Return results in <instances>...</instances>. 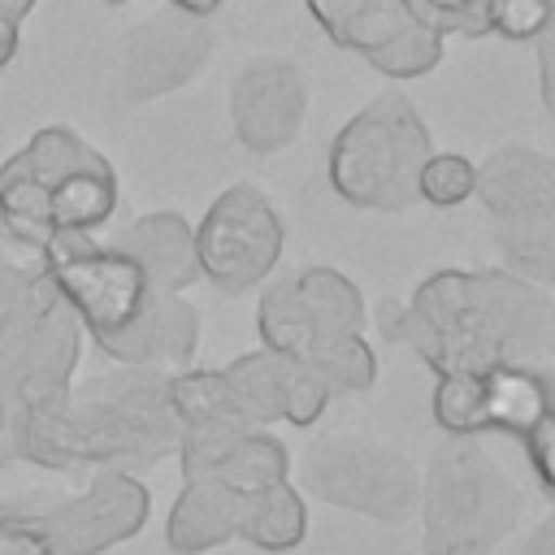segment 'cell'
<instances>
[{"instance_id": "obj_1", "label": "cell", "mask_w": 555, "mask_h": 555, "mask_svg": "<svg viewBox=\"0 0 555 555\" xmlns=\"http://www.w3.org/2000/svg\"><path fill=\"white\" fill-rule=\"evenodd\" d=\"M386 343L412 347L438 377L486 373L494 364H533L555 343V299L503 269L429 273L408 304L377 312Z\"/></svg>"}, {"instance_id": "obj_2", "label": "cell", "mask_w": 555, "mask_h": 555, "mask_svg": "<svg viewBox=\"0 0 555 555\" xmlns=\"http://www.w3.org/2000/svg\"><path fill=\"white\" fill-rule=\"evenodd\" d=\"M169 373L121 364V373L95 377L87 395L69 399L65 447L69 468H147L178 451V416L169 408Z\"/></svg>"}, {"instance_id": "obj_3", "label": "cell", "mask_w": 555, "mask_h": 555, "mask_svg": "<svg viewBox=\"0 0 555 555\" xmlns=\"http://www.w3.org/2000/svg\"><path fill=\"white\" fill-rule=\"evenodd\" d=\"M516 481L477 438H451L421 477L425 555H490L520 520Z\"/></svg>"}, {"instance_id": "obj_4", "label": "cell", "mask_w": 555, "mask_h": 555, "mask_svg": "<svg viewBox=\"0 0 555 555\" xmlns=\"http://www.w3.org/2000/svg\"><path fill=\"white\" fill-rule=\"evenodd\" d=\"M434 139L408 95L369 100L330 143V186L351 208L403 212L416 204V178Z\"/></svg>"}, {"instance_id": "obj_5", "label": "cell", "mask_w": 555, "mask_h": 555, "mask_svg": "<svg viewBox=\"0 0 555 555\" xmlns=\"http://www.w3.org/2000/svg\"><path fill=\"white\" fill-rule=\"evenodd\" d=\"M39 264L91 343L126 330L152 295L143 269L113 243H95L87 230H52L39 247Z\"/></svg>"}, {"instance_id": "obj_6", "label": "cell", "mask_w": 555, "mask_h": 555, "mask_svg": "<svg viewBox=\"0 0 555 555\" xmlns=\"http://www.w3.org/2000/svg\"><path fill=\"white\" fill-rule=\"evenodd\" d=\"M282 243L286 230L278 208L251 182H238L221 191L195 225V264L199 278H208L217 291L243 295L278 269Z\"/></svg>"}, {"instance_id": "obj_7", "label": "cell", "mask_w": 555, "mask_h": 555, "mask_svg": "<svg viewBox=\"0 0 555 555\" xmlns=\"http://www.w3.org/2000/svg\"><path fill=\"white\" fill-rule=\"evenodd\" d=\"M308 486L317 499L360 512L369 520L399 525L421 499V477L412 460L386 442L369 438H330L308 455Z\"/></svg>"}, {"instance_id": "obj_8", "label": "cell", "mask_w": 555, "mask_h": 555, "mask_svg": "<svg viewBox=\"0 0 555 555\" xmlns=\"http://www.w3.org/2000/svg\"><path fill=\"white\" fill-rule=\"evenodd\" d=\"M152 512L147 486L126 468H100L95 481L48 512H35L52 538V555H104L108 546L134 538Z\"/></svg>"}, {"instance_id": "obj_9", "label": "cell", "mask_w": 555, "mask_h": 555, "mask_svg": "<svg viewBox=\"0 0 555 555\" xmlns=\"http://www.w3.org/2000/svg\"><path fill=\"white\" fill-rule=\"evenodd\" d=\"M82 325L65 304H56L35 334L0 364V390L9 399V421H39L69 408V377L82 356Z\"/></svg>"}, {"instance_id": "obj_10", "label": "cell", "mask_w": 555, "mask_h": 555, "mask_svg": "<svg viewBox=\"0 0 555 555\" xmlns=\"http://www.w3.org/2000/svg\"><path fill=\"white\" fill-rule=\"evenodd\" d=\"M212 56V26L182 9H160L121 43V95L130 104L186 87Z\"/></svg>"}, {"instance_id": "obj_11", "label": "cell", "mask_w": 555, "mask_h": 555, "mask_svg": "<svg viewBox=\"0 0 555 555\" xmlns=\"http://www.w3.org/2000/svg\"><path fill=\"white\" fill-rule=\"evenodd\" d=\"M230 117L247 152L269 156V152L291 147L308 117V82L299 65L278 61V56H260L243 65L230 87Z\"/></svg>"}, {"instance_id": "obj_12", "label": "cell", "mask_w": 555, "mask_h": 555, "mask_svg": "<svg viewBox=\"0 0 555 555\" xmlns=\"http://www.w3.org/2000/svg\"><path fill=\"white\" fill-rule=\"evenodd\" d=\"M481 208L494 221H533L555 212V160L546 152L507 143L477 165Z\"/></svg>"}, {"instance_id": "obj_13", "label": "cell", "mask_w": 555, "mask_h": 555, "mask_svg": "<svg viewBox=\"0 0 555 555\" xmlns=\"http://www.w3.org/2000/svg\"><path fill=\"white\" fill-rule=\"evenodd\" d=\"M199 343V312L182 295H147L143 312L117 330L113 338L95 343L108 360L117 364H139V369H160V364H186Z\"/></svg>"}, {"instance_id": "obj_14", "label": "cell", "mask_w": 555, "mask_h": 555, "mask_svg": "<svg viewBox=\"0 0 555 555\" xmlns=\"http://www.w3.org/2000/svg\"><path fill=\"white\" fill-rule=\"evenodd\" d=\"M117 251H126L147 286L156 295H182L191 282H199V264H195V230L186 225L182 212H143L134 217L117 238H113Z\"/></svg>"}, {"instance_id": "obj_15", "label": "cell", "mask_w": 555, "mask_h": 555, "mask_svg": "<svg viewBox=\"0 0 555 555\" xmlns=\"http://www.w3.org/2000/svg\"><path fill=\"white\" fill-rule=\"evenodd\" d=\"M243 507H247V499L230 494V490H225L221 481H212V477L186 481L182 494H178L173 507H169L165 542H169L178 555H199V551L225 546V542L238 538Z\"/></svg>"}, {"instance_id": "obj_16", "label": "cell", "mask_w": 555, "mask_h": 555, "mask_svg": "<svg viewBox=\"0 0 555 555\" xmlns=\"http://www.w3.org/2000/svg\"><path fill=\"white\" fill-rule=\"evenodd\" d=\"M304 4L338 48H356L360 56L386 48L395 35H403L416 22L403 0H304Z\"/></svg>"}, {"instance_id": "obj_17", "label": "cell", "mask_w": 555, "mask_h": 555, "mask_svg": "<svg viewBox=\"0 0 555 555\" xmlns=\"http://www.w3.org/2000/svg\"><path fill=\"white\" fill-rule=\"evenodd\" d=\"M0 230L30 247L39 256V247L48 243V234L56 230L52 221V186L43 178H35V169L26 165L22 152H13L0 165Z\"/></svg>"}, {"instance_id": "obj_18", "label": "cell", "mask_w": 555, "mask_h": 555, "mask_svg": "<svg viewBox=\"0 0 555 555\" xmlns=\"http://www.w3.org/2000/svg\"><path fill=\"white\" fill-rule=\"evenodd\" d=\"M481 412L486 429H503L525 438L546 412V390L538 377V364H494L481 373Z\"/></svg>"}, {"instance_id": "obj_19", "label": "cell", "mask_w": 555, "mask_h": 555, "mask_svg": "<svg viewBox=\"0 0 555 555\" xmlns=\"http://www.w3.org/2000/svg\"><path fill=\"white\" fill-rule=\"evenodd\" d=\"M295 295H299V308L308 312L312 330H317V343L330 338V334H360L369 312H364V295L351 278H343L338 269H325V264H312V269H299L295 278ZM312 343V347H317ZM312 356V351H308Z\"/></svg>"}, {"instance_id": "obj_20", "label": "cell", "mask_w": 555, "mask_h": 555, "mask_svg": "<svg viewBox=\"0 0 555 555\" xmlns=\"http://www.w3.org/2000/svg\"><path fill=\"white\" fill-rule=\"evenodd\" d=\"M225 377V395L230 408L251 425L264 429L273 421H282V386H286V360L278 351H247L238 360H230L221 369Z\"/></svg>"}, {"instance_id": "obj_21", "label": "cell", "mask_w": 555, "mask_h": 555, "mask_svg": "<svg viewBox=\"0 0 555 555\" xmlns=\"http://www.w3.org/2000/svg\"><path fill=\"white\" fill-rule=\"evenodd\" d=\"M61 304L52 278L43 273V264L35 269H13L0 264V364L35 334V325Z\"/></svg>"}, {"instance_id": "obj_22", "label": "cell", "mask_w": 555, "mask_h": 555, "mask_svg": "<svg viewBox=\"0 0 555 555\" xmlns=\"http://www.w3.org/2000/svg\"><path fill=\"white\" fill-rule=\"evenodd\" d=\"M117 208V173L108 160L65 173L52 186V221L56 230H100Z\"/></svg>"}, {"instance_id": "obj_23", "label": "cell", "mask_w": 555, "mask_h": 555, "mask_svg": "<svg viewBox=\"0 0 555 555\" xmlns=\"http://www.w3.org/2000/svg\"><path fill=\"white\" fill-rule=\"evenodd\" d=\"M286 473H291V451H286L273 434L247 429V434H238V442L225 451V460L217 464L212 481H221V486H225L230 494H238V499H256V494H264L269 486L286 481Z\"/></svg>"}, {"instance_id": "obj_24", "label": "cell", "mask_w": 555, "mask_h": 555, "mask_svg": "<svg viewBox=\"0 0 555 555\" xmlns=\"http://www.w3.org/2000/svg\"><path fill=\"white\" fill-rule=\"evenodd\" d=\"M308 533V507H304V494L286 481L269 486L264 494L247 499L243 507V525H238V538L260 546V551H291L299 546Z\"/></svg>"}, {"instance_id": "obj_25", "label": "cell", "mask_w": 555, "mask_h": 555, "mask_svg": "<svg viewBox=\"0 0 555 555\" xmlns=\"http://www.w3.org/2000/svg\"><path fill=\"white\" fill-rule=\"evenodd\" d=\"M494 243L512 273L529 282H555V212L533 221H494Z\"/></svg>"}, {"instance_id": "obj_26", "label": "cell", "mask_w": 555, "mask_h": 555, "mask_svg": "<svg viewBox=\"0 0 555 555\" xmlns=\"http://www.w3.org/2000/svg\"><path fill=\"white\" fill-rule=\"evenodd\" d=\"M312 364L334 395H347V390H369L377 382V356L373 347L364 343V334H330L312 347V356L304 360Z\"/></svg>"}, {"instance_id": "obj_27", "label": "cell", "mask_w": 555, "mask_h": 555, "mask_svg": "<svg viewBox=\"0 0 555 555\" xmlns=\"http://www.w3.org/2000/svg\"><path fill=\"white\" fill-rule=\"evenodd\" d=\"M165 386H169V408H173L178 425H199V421L238 416V412L230 408L221 369H178V373H169Z\"/></svg>"}, {"instance_id": "obj_28", "label": "cell", "mask_w": 555, "mask_h": 555, "mask_svg": "<svg viewBox=\"0 0 555 555\" xmlns=\"http://www.w3.org/2000/svg\"><path fill=\"white\" fill-rule=\"evenodd\" d=\"M251 425L243 416H221V421H199V425H182L178 429V464L186 481L212 477L217 464L225 460V451L238 442V434H247Z\"/></svg>"}, {"instance_id": "obj_29", "label": "cell", "mask_w": 555, "mask_h": 555, "mask_svg": "<svg viewBox=\"0 0 555 555\" xmlns=\"http://www.w3.org/2000/svg\"><path fill=\"white\" fill-rule=\"evenodd\" d=\"M22 156H26V165L35 169V178H43L48 186H56L65 173H74V169H87V165H100L104 156L87 143V139H78L69 126H43V130H35L30 134V143L22 147Z\"/></svg>"}, {"instance_id": "obj_30", "label": "cell", "mask_w": 555, "mask_h": 555, "mask_svg": "<svg viewBox=\"0 0 555 555\" xmlns=\"http://www.w3.org/2000/svg\"><path fill=\"white\" fill-rule=\"evenodd\" d=\"M434 421L451 438H477L486 434V412H481V373H455L438 377L434 390Z\"/></svg>"}, {"instance_id": "obj_31", "label": "cell", "mask_w": 555, "mask_h": 555, "mask_svg": "<svg viewBox=\"0 0 555 555\" xmlns=\"http://www.w3.org/2000/svg\"><path fill=\"white\" fill-rule=\"evenodd\" d=\"M364 61L386 78H421L442 61V35H434L429 26L412 22L403 35H395L386 48L369 52Z\"/></svg>"}, {"instance_id": "obj_32", "label": "cell", "mask_w": 555, "mask_h": 555, "mask_svg": "<svg viewBox=\"0 0 555 555\" xmlns=\"http://www.w3.org/2000/svg\"><path fill=\"white\" fill-rule=\"evenodd\" d=\"M473 191H477V165L468 156L429 152L416 178V199H425L429 208H460L464 199H473Z\"/></svg>"}, {"instance_id": "obj_33", "label": "cell", "mask_w": 555, "mask_h": 555, "mask_svg": "<svg viewBox=\"0 0 555 555\" xmlns=\"http://www.w3.org/2000/svg\"><path fill=\"white\" fill-rule=\"evenodd\" d=\"M408 13L434 35H490V0H403Z\"/></svg>"}, {"instance_id": "obj_34", "label": "cell", "mask_w": 555, "mask_h": 555, "mask_svg": "<svg viewBox=\"0 0 555 555\" xmlns=\"http://www.w3.org/2000/svg\"><path fill=\"white\" fill-rule=\"evenodd\" d=\"M286 360V386H282V421H291V425H312L321 412H325V403H330V382L312 369V364H304V360H291V356H282Z\"/></svg>"}, {"instance_id": "obj_35", "label": "cell", "mask_w": 555, "mask_h": 555, "mask_svg": "<svg viewBox=\"0 0 555 555\" xmlns=\"http://www.w3.org/2000/svg\"><path fill=\"white\" fill-rule=\"evenodd\" d=\"M546 0H490V35L533 39L546 26Z\"/></svg>"}, {"instance_id": "obj_36", "label": "cell", "mask_w": 555, "mask_h": 555, "mask_svg": "<svg viewBox=\"0 0 555 555\" xmlns=\"http://www.w3.org/2000/svg\"><path fill=\"white\" fill-rule=\"evenodd\" d=\"M0 555H52V538L35 512L0 516Z\"/></svg>"}, {"instance_id": "obj_37", "label": "cell", "mask_w": 555, "mask_h": 555, "mask_svg": "<svg viewBox=\"0 0 555 555\" xmlns=\"http://www.w3.org/2000/svg\"><path fill=\"white\" fill-rule=\"evenodd\" d=\"M520 442H525V455H529V464H533L542 490L555 494V412H546Z\"/></svg>"}, {"instance_id": "obj_38", "label": "cell", "mask_w": 555, "mask_h": 555, "mask_svg": "<svg viewBox=\"0 0 555 555\" xmlns=\"http://www.w3.org/2000/svg\"><path fill=\"white\" fill-rule=\"evenodd\" d=\"M546 26L533 35L538 43V78H542V104L555 117V0H546Z\"/></svg>"}, {"instance_id": "obj_39", "label": "cell", "mask_w": 555, "mask_h": 555, "mask_svg": "<svg viewBox=\"0 0 555 555\" xmlns=\"http://www.w3.org/2000/svg\"><path fill=\"white\" fill-rule=\"evenodd\" d=\"M525 555H555V512L525 538Z\"/></svg>"}, {"instance_id": "obj_40", "label": "cell", "mask_w": 555, "mask_h": 555, "mask_svg": "<svg viewBox=\"0 0 555 555\" xmlns=\"http://www.w3.org/2000/svg\"><path fill=\"white\" fill-rule=\"evenodd\" d=\"M17 48H22V26H13V22H0V69H9V65H13Z\"/></svg>"}, {"instance_id": "obj_41", "label": "cell", "mask_w": 555, "mask_h": 555, "mask_svg": "<svg viewBox=\"0 0 555 555\" xmlns=\"http://www.w3.org/2000/svg\"><path fill=\"white\" fill-rule=\"evenodd\" d=\"M30 9H35V0H0V22H13V26H22Z\"/></svg>"}, {"instance_id": "obj_42", "label": "cell", "mask_w": 555, "mask_h": 555, "mask_svg": "<svg viewBox=\"0 0 555 555\" xmlns=\"http://www.w3.org/2000/svg\"><path fill=\"white\" fill-rule=\"evenodd\" d=\"M169 9H182L191 17H208L212 9H221V0H169Z\"/></svg>"}, {"instance_id": "obj_43", "label": "cell", "mask_w": 555, "mask_h": 555, "mask_svg": "<svg viewBox=\"0 0 555 555\" xmlns=\"http://www.w3.org/2000/svg\"><path fill=\"white\" fill-rule=\"evenodd\" d=\"M538 377H542V390H546V403H551V412H555V369H538Z\"/></svg>"}, {"instance_id": "obj_44", "label": "cell", "mask_w": 555, "mask_h": 555, "mask_svg": "<svg viewBox=\"0 0 555 555\" xmlns=\"http://www.w3.org/2000/svg\"><path fill=\"white\" fill-rule=\"evenodd\" d=\"M4 429H9V399H4V390H0V438H4Z\"/></svg>"}, {"instance_id": "obj_45", "label": "cell", "mask_w": 555, "mask_h": 555, "mask_svg": "<svg viewBox=\"0 0 555 555\" xmlns=\"http://www.w3.org/2000/svg\"><path fill=\"white\" fill-rule=\"evenodd\" d=\"M104 4H126V0H104Z\"/></svg>"}]
</instances>
